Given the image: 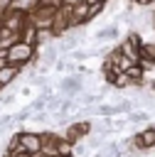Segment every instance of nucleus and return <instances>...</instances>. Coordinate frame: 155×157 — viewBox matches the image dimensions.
Returning a JSON list of instances; mask_svg holds the SVG:
<instances>
[{
  "label": "nucleus",
  "instance_id": "1",
  "mask_svg": "<svg viewBox=\"0 0 155 157\" xmlns=\"http://www.w3.org/2000/svg\"><path fill=\"white\" fill-rule=\"evenodd\" d=\"M37 59V47L32 44H25V42H17L15 47L7 49V64H15V66H27Z\"/></svg>",
  "mask_w": 155,
  "mask_h": 157
},
{
  "label": "nucleus",
  "instance_id": "2",
  "mask_svg": "<svg viewBox=\"0 0 155 157\" xmlns=\"http://www.w3.org/2000/svg\"><path fill=\"white\" fill-rule=\"evenodd\" d=\"M57 91L64 96V98H76L81 91H84V78L79 74H66L59 83H57Z\"/></svg>",
  "mask_w": 155,
  "mask_h": 157
},
{
  "label": "nucleus",
  "instance_id": "3",
  "mask_svg": "<svg viewBox=\"0 0 155 157\" xmlns=\"http://www.w3.org/2000/svg\"><path fill=\"white\" fill-rule=\"evenodd\" d=\"M25 25H27V12H22V10H17V7H10V10L2 15V27L10 29V32H15V34H20Z\"/></svg>",
  "mask_w": 155,
  "mask_h": 157
},
{
  "label": "nucleus",
  "instance_id": "4",
  "mask_svg": "<svg viewBox=\"0 0 155 157\" xmlns=\"http://www.w3.org/2000/svg\"><path fill=\"white\" fill-rule=\"evenodd\" d=\"M89 132H91V123H89V120H74V123L66 125L64 137H66L69 142H81Z\"/></svg>",
  "mask_w": 155,
  "mask_h": 157
},
{
  "label": "nucleus",
  "instance_id": "5",
  "mask_svg": "<svg viewBox=\"0 0 155 157\" xmlns=\"http://www.w3.org/2000/svg\"><path fill=\"white\" fill-rule=\"evenodd\" d=\"M17 137H20V145L25 147V152L34 155V152H39V150H42L39 132H32V130H20V132H17Z\"/></svg>",
  "mask_w": 155,
  "mask_h": 157
},
{
  "label": "nucleus",
  "instance_id": "6",
  "mask_svg": "<svg viewBox=\"0 0 155 157\" xmlns=\"http://www.w3.org/2000/svg\"><path fill=\"white\" fill-rule=\"evenodd\" d=\"M118 34H121V27L113 22V25H106V27L96 29L93 39H96V44H106V42H113V39H118Z\"/></svg>",
  "mask_w": 155,
  "mask_h": 157
},
{
  "label": "nucleus",
  "instance_id": "7",
  "mask_svg": "<svg viewBox=\"0 0 155 157\" xmlns=\"http://www.w3.org/2000/svg\"><path fill=\"white\" fill-rule=\"evenodd\" d=\"M22 74V66H15V64H5L2 69H0V88H5V86H10L17 76Z\"/></svg>",
  "mask_w": 155,
  "mask_h": 157
},
{
  "label": "nucleus",
  "instance_id": "8",
  "mask_svg": "<svg viewBox=\"0 0 155 157\" xmlns=\"http://www.w3.org/2000/svg\"><path fill=\"white\" fill-rule=\"evenodd\" d=\"M79 42H81V37L79 34H64L62 39H59V44H57V49H59V54H69V52H74L76 47H79Z\"/></svg>",
  "mask_w": 155,
  "mask_h": 157
},
{
  "label": "nucleus",
  "instance_id": "9",
  "mask_svg": "<svg viewBox=\"0 0 155 157\" xmlns=\"http://www.w3.org/2000/svg\"><path fill=\"white\" fill-rule=\"evenodd\" d=\"M118 49H121V54H123L125 59H130L133 64H138V59H140V54H138V47H135V44H130L128 39H123V42L118 44Z\"/></svg>",
  "mask_w": 155,
  "mask_h": 157
},
{
  "label": "nucleus",
  "instance_id": "10",
  "mask_svg": "<svg viewBox=\"0 0 155 157\" xmlns=\"http://www.w3.org/2000/svg\"><path fill=\"white\" fill-rule=\"evenodd\" d=\"M125 120H128V125H138V123H148V120H150V110H143V108H135V110H130V113L125 115Z\"/></svg>",
  "mask_w": 155,
  "mask_h": 157
},
{
  "label": "nucleus",
  "instance_id": "11",
  "mask_svg": "<svg viewBox=\"0 0 155 157\" xmlns=\"http://www.w3.org/2000/svg\"><path fill=\"white\" fill-rule=\"evenodd\" d=\"M74 142H69L64 135L57 137V157H74Z\"/></svg>",
  "mask_w": 155,
  "mask_h": 157
},
{
  "label": "nucleus",
  "instance_id": "12",
  "mask_svg": "<svg viewBox=\"0 0 155 157\" xmlns=\"http://www.w3.org/2000/svg\"><path fill=\"white\" fill-rule=\"evenodd\" d=\"M20 42L37 47V29L30 25V20H27V25H25V27H22V32H20Z\"/></svg>",
  "mask_w": 155,
  "mask_h": 157
},
{
  "label": "nucleus",
  "instance_id": "13",
  "mask_svg": "<svg viewBox=\"0 0 155 157\" xmlns=\"http://www.w3.org/2000/svg\"><path fill=\"white\" fill-rule=\"evenodd\" d=\"M123 74H125V76H128V78L133 81V86H143V78H145V71H143V69H140L138 64H133V66H130L128 71H123Z\"/></svg>",
  "mask_w": 155,
  "mask_h": 157
},
{
  "label": "nucleus",
  "instance_id": "14",
  "mask_svg": "<svg viewBox=\"0 0 155 157\" xmlns=\"http://www.w3.org/2000/svg\"><path fill=\"white\" fill-rule=\"evenodd\" d=\"M57 34L52 29H37V49L39 47H47V44H54Z\"/></svg>",
  "mask_w": 155,
  "mask_h": 157
},
{
  "label": "nucleus",
  "instance_id": "15",
  "mask_svg": "<svg viewBox=\"0 0 155 157\" xmlns=\"http://www.w3.org/2000/svg\"><path fill=\"white\" fill-rule=\"evenodd\" d=\"M76 98H79V103H81V105H98V103H101V96H98V93H93V91H81Z\"/></svg>",
  "mask_w": 155,
  "mask_h": 157
},
{
  "label": "nucleus",
  "instance_id": "16",
  "mask_svg": "<svg viewBox=\"0 0 155 157\" xmlns=\"http://www.w3.org/2000/svg\"><path fill=\"white\" fill-rule=\"evenodd\" d=\"M84 142H86V147H89V152H91V150H101V147L106 145V137H103V135H93V132H89V135L84 137Z\"/></svg>",
  "mask_w": 155,
  "mask_h": 157
},
{
  "label": "nucleus",
  "instance_id": "17",
  "mask_svg": "<svg viewBox=\"0 0 155 157\" xmlns=\"http://www.w3.org/2000/svg\"><path fill=\"white\" fill-rule=\"evenodd\" d=\"M138 54H140V59H148V61L155 64V39L153 42H143L140 49H138Z\"/></svg>",
  "mask_w": 155,
  "mask_h": 157
},
{
  "label": "nucleus",
  "instance_id": "18",
  "mask_svg": "<svg viewBox=\"0 0 155 157\" xmlns=\"http://www.w3.org/2000/svg\"><path fill=\"white\" fill-rule=\"evenodd\" d=\"M96 115H101V118H113V115H118V113H116V105H113V103H98V105H96Z\"/></svg>",
  "mask_w": 155,
  "mask_h": 157
},
{
  "label": "nucleus",
  "instance_id": "19",
  "mask_svg": "<svg viewBox=\"0 0 155 157\" xmlns=\"http://www.w3.org/2000/svg\"><path fill=\"white\" fill-rule=\"evenodd\" d=\"M116 91H123V88H130L133 86V81L125 76V74H116V78H113V83H111Z\"/></svg>",
  "mask_w": 155,
  "mask_h": 157
},
{
  "label": "nucleus",
  "instance_id": "20",
  "mask_svg": "<svg viewBox=\"0 0 155 157\" xmlns=\"http://www.w3.org/2000/svg\"><path fill=\"white\" fill-rule=\"evenodd\" d=\"M113 105H116V113H118V115H121V113H125V115H128L130 110H135V103H133V101H128V98H123V101H118V103H113Z\"/></svg>",
  "mask_w": 155,
  "mask_h": 157
},
{
  "label": "nucleus",
  "instance_id": "21",
  "mask_svg": "<svg viewBox=\"0 0 155 157\" xmlns=\"http://www.w3.org/2000/svg\"><path fill=\"white\" fill-rule=\"evenodd\" d=\"M37 5H39V0H17V2H12V7H17L22 12H32Z\"/></svg>",
  "mask_w": 155,
  "mask_h": 157
},
{
  "label": "nucleus",
  "instance_id": "22",
  "mask_svg": "<svg viewBox=\"0 0 155 157\" xmlns=\"http://www.w3.org/2000/svg\"><path fill=\"white\" fill-rule=\"evenodd\" d=\"M74 157H84V155H89V147H86V142H74V152H71Z\"/></svg>",
  "mask_w": 155,
  "mask_h": 157
},
{
  "label": "nucleus",
  "instance_id": "23",
  "mask_svg": "<svg viewBox=\"0 0 155 157\" xmlns=\"http://www.w3.org/2000/svg\"><path fill=\"white\" fill-rule=\"evenodd\" d=\"M86 5H89V2H86ZM103 10H106V5H89V17L93 20V17H96V15H101Z\"/></svg>",
  "mask_w": 155,
  "mask_h": 157
},
{
  "label": "nucleus",
  "instance_id": "24",
  "mask_svg": "<svg viewBox=\"0 0 155 157\" xmlns=\"http://www.w3.org/2000/svg\"><path fill=\"white\" fill-rule=\"evenodd\" d=\"M39 5H42V7H54V10H59L64 2H62V0H39Z\"/></svg>",
  "mask_w": 155,
  "mask_h": 157
},
{
  "label": "nucleus",
  "instance_id": "25",
  "mask_svg": "<svg viewBox=\"0 0 155 157\" xmlns=\"http://www.w3.org/2000/svg\"><path fill=\"white\" fill-rule=\"evenodd\" d=\"M64 5H69V7H74V5H79V2H84V0H62Z\"/></svg>",
  "mask_w": 155,
  "mask_h": 157
},
{
  "label": "nucleus",
  "instance_id": "26",
  "mask_svg": "<svg viewBox=\"0 0 155 157\" xmlns=\"http://www.w3.org/2000/svg\"><path fill=\"white\" fill-rule=\"evenodd\" d=\"M32 157H49V155H47V152H42V150H39V152H34V155H32Z\"/></svg>",
  "mask_w": 155,
  "mask_h": 157
},
{
  "label": "nucleus",
  "instance_id": "27",
  "mask_svg": "<svg viewBox=\"0 0 155 157\" xmlns=\"http://www.w3.org/2000/svg\"><path fill=\"white\" fill-rule=\"evenodd\" d=\"M153 25H155V10H153Z\"/></svg>",
  "mask_w": 155,
  "mask_h": 157
},
{
  "label": "nucleus",
  "instance_id": "28",
  "mask_svg": "<svg viewBox=\"0 0 155 157\" xmlns=\"http://www.w3.org/2000/svg\"><path fill=\"white\" fill-rule=\"evenodd\" d=\"M153 2H155V0H150V5H153Z\"/></svg>",
  "mask_w": 155,
  "mask_h": 157
}]
</instances>
